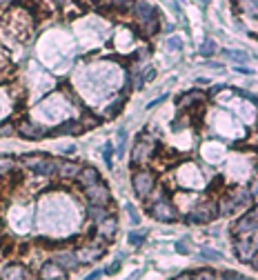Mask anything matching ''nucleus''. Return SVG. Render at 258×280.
<instances>
[{
  "label": "nucleus",
  "instance_id": "nucleus-1",
  "mask_svg": "<svg viewBox=\"0 0 258 280\" xmlns=\"http://www.w3.org/2000/svg\"><path fill=\"white\" fill-rule=\"evenodd\" d=\"M131 187H133V191H136V196L149 198L151 191L156 189L154 172H149V169H140V172H136L133 174V178H131Z\"/></svg>",
  "mask_w": 258,
  "mask_h": 280
},
{
  "label": "nucleus",
  "instance_id": "nucleus-2",
  "mask_svg": "<svg viewBox=\"0 0 258 280\" xmlns=\"http://www.w3.org/2000/svg\"><path fill=\"white\" fill-rule=\"evenodd\" d=\"M27 165L33 169L36 176H45V178H51V176H56V172H58V163L51 160L49 156H45V154L27 156Z\"/></svg>",
  "mask_w": 258,
  "mask_h": 280
},
{
  "label": "nucleus",
  "instance_id": "nucleus-3",
  "mask_svg": "<svg viewBox=\"0 0 258 280\" xmlns=\"http://www.w3.org/2000/svg\"><path fill=\"white\" fill-rule=\"evenodd\" d=\"M216 216H218V207H216V202L205 200V202H198V205H196L194 209L189 211L187 220H189V222H194V225H207V222H212Z\"/></svg>",
  "mask_w": 258,
  "mask_h": 280
},
{
  "label": "nucleus",
  "instance_id": "nucleus-4",
  "mask_svg": "<svg viewBox=\"0 0 258 280\" xmlns=\"http://www.w3.org/2000/svg\"><path fill=\"white\" fill-rule=\"evenodd\" d=\"M256 218H258L256 209L247 211L245 216H243V218H238V220L234 222V227H232V234L236 236V238H254V236H256V227H258Z\"/></svg>",
  "mask_w": 258,
  "mask_h": 280
},
{
  "label": "nucleus",
  "instance_id": "nucleus-5",
  "mask_svg": "<svg viewBox=\"0 0 258 280\" xmlns=\"http://www.w3.org/2000/svg\"><path fill=\"white\" fill-rule=\"evenodd\" d=\"M149 213L156 218L158 222H176L178 220V209H176L174 205H171L167 198H160V200H156L154 205L149 207Z\"/></svg>",
  "mask_w": 258,
  "mask_h": 280
},
{
  "label": "nucleus",
  "instance_id": "nucleus-6",
  "mask_svg": "<svg viewBox=\"0 0 258 280\" xmlns=\"http://www.w3.org/2000/svg\"><path fill=\"white\" fill-rule=\"evenodd\" d=\"M234 251L243 263H254L256 265V240L254 238H236L234 240Z\"/></svg>",
  "mask_w": 258,
  "mask_h": 280
},
{
  "label": "nucleus",
  "instance_id": "nucleus-7",
  "mask_svg": "<svg viewBox=\"0 0 258 280\" xmlns=\"http://www.w3.org/2000/svg\"><path fill=\"white\" fill-rule=\"evenodd\" d=\"M154 149H156V140L154 138H140L133 145V151H131V160L133 163H145V160H149L151 158V154H154Z\"/></svg>",
  "mask_w": 258,
  "mask_h": 280
},
{
  "label": "nucleus",
  "instance_id": "nucleus-8",
  "mask_svg": "<svg viewBox=\"0 0 258 280\" xmlns=\"http://www.w3.org/2000/svg\"><path fill=\"white\" fill-rule=\"evenodd\" d=\"M16 131L22 136V138H31V140H40V138H45V136L49 134V131H47L45 127H40L38 122H31V120L20 122Z\"/></svg>",
  "mask_w": 258,
  "mask_h": 280
},
{
  "label": "nucleus",
  "instance_id": "nucleus-9",
  "mask_svg": "<svg viewBox=\"0 0 258 280\" xmlns=\"http://www.w3.org/2000/svg\"><path fill=\"white\" fill-rule=\"evenodd\" d=\"M67 276V272L60 265H56L54 260H49V263H45L40 267V272H38V278L40 280H63Z\"/></svg>",
  "mask_w": 258,
  "mask_h": 280
},
{
  "label": "nucleus",
  "instance_id": "nucleus-10",
  "mask_svg": "<svg viewBox=\"0 0 258 280\" xmlns=\"http://www.w3.org/2000/svg\"><path fill=\"white\" fill-rule=\"evenodd\" d=\"M87 200L92 205H107L109 202V189L105 187L103 183L94 185V187H87Z\"/></svg>",
  "mask_w": 258,
  "mask_h": 280
},
{
  "label": "nucleus",
  "instance_id": "nucleus-11",
  "mask_svg": "<svg viewBox=\"0 0 258 280\" xmlns=\"http://www.w3.org/2000/svg\"><path fill=\"white\" fill-rule=\"evenodd\" d=\"M133 16H136V20L140 22H147V20H151V18H158L156 16V9L151 7L149 2H145V0H136V4H133Z\"/></svg>",
  "mask_w": 258,
  "mask_h": 280
},
{
  "label": "nucleus",
  "instance_id": "nucleus-12",
  "mask_svg": "<svg viewBox=\"0 0 258 280\" xmlns=\"http://www.w3.org/2000/svg\"><path fill=\"white\" fill-rule=\"evenodd\" d=\"M54 263L60 265V267L65 269V272H69V269H76L78 267V256L74 254V251H58V254L54 256Z\"/></svg>",
  "mask_w": 258,
  "mask_h": 280
},
{
  "label": "nucleus",
  "instance_id": "nucleus-13",
  "mask_svg": "<svg viewBox=\"0 0 258 280\" xmlns=\"http://www.w3.org/2000/svg\"><path fill=\"white\" fill-rule=\"evenodd\" d=\"M76 178H78V183L83 185L85 189H87V187H94V185H98V183H100V174H98V169H94V167H85V169H80Z\"/></svg>",
  "mask_w": 258,
  "mask_h": 280
},
{
  "label": "nucleus",
  "instance_id": "nucleus-14",
  "mask_svg": "<svg viewBox=\"0 0 258 280\" xmlns=\"http://www.w3.org/2000/svg\"><path fill=\"white\" fill-rule=\"evenodd\" d=\"M116 229H118L116 216H107V218H105V220L98 225V234L103 236L105 240H112L114 236H116Z\"/></svg>",
  "mask_w": 258,
  "mask_h": 280
},
{
  "label": "nucleus",
  "instance_id": "nucleus-15",
  "mask_svg": "<svg viewBox=\"0 0 258 280\" xmlns=\"http://www.w3.org/2000/svg\"><path fill=\"white\" fill-rule=\"evenodd\" d=\"M205 100V96L198 92V89H192V92H187V93H183V96L178 98V105L180 109H192L196 105H200V102Z\"/></svg>",
  "mask_w": 258,
  "mask_h": 280
},
{
  "label": "nucleus",
  "instance_id": "nucleus-16",
  "mask_svg": "<svg viewBox=\"0 0 258 280\" xmlns=\"http://www.w3.org/2000/svg\"><path fill=\"white\" fill-rule=\"evenodd\" d=\"M0 278L2 280H29V274L20 265H9L7 269H2V276Z\"/></svg>",
  "mask_w": 258,
  "mask_h": 280
},
{
  "label": "nucleus",
  "instance_id": "nucleus-17",
  "mask_svg": "<svg viewBox=\"0 0 258 280\" xmlns=\"http://www.w3.org/2000/svg\"><path fill=\"white\" fill-rule=\"evenodd\" d=\"M80 131H85V125H80L78 120H67L60 127H56L51 134H54V136H63V134H80Z\"/></svg>",
  "mask_w": 258,
  "mask_h": 280
},
{
  "label": "nucleus",
  "instance_id": "nucleus-18",
  "mask_svg": "<svg viewBox=\"0 0 258 280\" xmlns=\"http://www.w3.org/2000/svg\"><path fill=\"white\" fill-rule=\"evenodd\" d=\"M76 256H78V260H83V263H89V260H98L100 256H105V245L98 243V245H94L92 249H85L83 254H76Z\"/></svg>",
  "mask_w": 258,
  "mask_h": 280
},
{
  "label": "nucleus",
  "instance_id": "nucleus-19",
  "mask_svg": "<svg viewBox=\"0 0 258 280\" xmlns=\"http://www.w3.org/2000/svg\"><path fill=\"white\" fill-rule=\"evenodd\" d=\"M80 172V167L76 163H71V160H63V163H58V176L60 178H76Z\"/></svg>",
  "mask_w": 258,
  "mask_h": 280
},
{
  "label": "nucleus",
  "instance_id": "nucleus-20",
  "mask_svg": "<svg viewBox=\"0 0 258 280\" xmlns=\"http://www.w3.org/2000/svg\"><path fill=\"white\" fill-rule=\"evenodd\" d=\"M107 216H109V211L105 205H89V220H92L94 225H100Z\"/></svg>",
  "mask_w": 258,
  "mask_h": 280
},
{
  "label": "nucleus",
  "instance_id": "nucleus-21",
  "mask_svg": "<svg viewBox=\"0 0 258 280\" xmlns=\"http://www.w3.org/2000/svg\"><path fill=\"white\" fill-rule=\"evenodd\" d=\"M236 205H238L236 196H225V198H221V202H218L216 207H218V213H223V216H229V213H234Z\"/></svg>",
  "mask_w": 258,
  "mask_h": 280
},
{
  "label": "nucleus",
  "instance_id": "nucleus-22",
  "mask_svg": "<svg viewBox=\"0 0 258 280\" xmlns=\"http://www.w3.org/2000/svg\"><path fill=\"white\" fill-rule=\"evenodd\" d=\"M140 31H142V36H147V38L156 36V31H158V18H151V20L142 22V25H140Z\"/></svg>",
  "mask_w": 258,
  "mask_h": 280
},
{
  "label": "nucleus",
  "instance_id": "nucleus-23",
  "mask_svg": "<svg viewBox=\"0 0 258 280\" xmlns=\"http://www.w3.org/2000/svg\"><path fill=\"white\" fill-rule=\"evenodd\" d=\"M198 54L203 56V58H209V56H214V54H216V42L207 38V40H205L203 45L198 47Z\"/></svg>",
  "mask_w": 258,
  "mask_h": 280
},
{
  "label": "nucleus",
  "instance_id": "nucleus-24",
  "mask_svg": "<svg viewBox=\"0 0 258 280\" xmlns=\"http://www.w3.org/2000/svg\"><path fill=\"white\" fill-rule=\"evenodd\" d=\"M200 260H212V263H218V260H223V254L221 251H216V249H207L205 247L203 251H200Z\"/></svg>",
  "mask_w": 258,
  "mask_h": 280
},
{
  "label": "nucleus",
  "instance_id": "nucleus-25",
  "mask_svg": "<svg viewBox=\"0 0 258 280\" xmlns=\"http://www.w3.org/2000/svg\"><path fill=\"white\" fill-rule=\"evenodd\" d=\"M223 56L229 60H234V63H247L250 60V56L247 54H243V51H232V49H225L223 51Z\"/></svg>",
  "mask_w": 258,
  "mask_h": 280
},
{
  "label": "nucleus",
  "instance_id": "nucleus-26",
  "mask_svg": "<svg viewBox=\"0 0 258 280\" xmlns=\"http://www.w3.org/2000/svg\"><path fill=\"white\" fill-rule=\"evenodd\" d=\"M127 243L131 247H138L145 243V231H131V234L127 236Z\"/></svg>",
  "mask_w": 258,
  "mask_h": 280
},
{
  "label": "nucleus",
  "instance_id": "nucleus-27",
  "mask_svg": "<svg viewBox=\"0 0 258 280\" xmlns=\"http://www.w3.org/2000/svg\"><path fill=\"white\" fill-rule=\"evenodd\" d=\"M123 102H125V98H118V100H116V102H112V105H109V107H107V111H105V113H107V116H109V118H114V116H118V113H121V111H123Z\"/></svg>",
  "mask_w": 258,
  "mask_h": 280
},
{
  "label": "nucleus",
  "instance_id": "nucleus-28",
  "mask_svg": "<svg viewBox=\"0 0 258 280\" xmlns=\"http://www.w3.org/2000/svg\"><path fill=\"white\" fill-rule=\"evenodd\" d=\"M103 158H105V165L112 169V165H114V147H112V142H107V145L103 147Z\"/></svg>",
  "mask_w": 258,
  "mask_h": 280
},
{
  "label": "nucleus",
  "instance_id": "nucleus-29",
  "mask_svg": "<svg viewBox=\"0 0 258 280\" xmlns=\"http://www.w3.org/2000/svg\"><path fill=\"white\" fill-rule=\"evenodd\" d=\"M192 280H216V274L209 269H200L198 274H192Z\"/></svg>",
  "mask_w": 258,
  "mask_h": 280
},
{
  "label": "nucleus",
  "instance_id": "nucleus-30",
  "mask_svg": "<svg viewBox=\"0 0 258 280\" xmlns=\"http://www.w3.org/2000/svg\"><path fill=\"white\" fill-rule=\"evenodd\" d=\"M125 138H127V131L118 129V156L125 154Z\"/></svg>",
  "mask_w": 258,
  "mask_h": 280
},
{
  "label": "nucleus",
  "instance_id": "nucleus-31",
  "mask_svg": "<svg viewBox=\"0 0 258 280\" xmlns=\"http://www.w3.org/2000/svg\"><path fill=\"white\" fill-rule=\"evenodd\" d=\"M167 47H169V49H174V51H180L183 49V40H180V38H169V40H167Z\"/></svg>",
  "mask_w": 258,
  "mask_h": 280
},
{
  "label": "nucleus",
  "instance_id": "nucleus-32",
  "mask_svg": "<svg viewBox=\"0 0 258 280\" xmlns=\"http://www.w3.org/2000/svg\"><path fill=\"white\" fill-rule=\"evenodd\" d=\"M127 211H129V218H131V222H133V225H138V222H140V216H138L136 207H133L131 202H127Z\"/></svg>",
  "mask_w": 258,
  "mask_h": 280
},
{
  "label": "nucleus",
  "instance_id": "nucleus-33",
  "mask_svg": "<svg viewBox=\"0 0 258 280\" xmlns=\"http://www.w3.org/2000/svg\"><path fill=\"white\" fill-rule=\"evenodd\" d=\"M13 131H16L13 122H4V125H0V136H11Z\"/></svg>",
  "mask_w": 258,
  "mask_h": 280
},
{
  "label": "nucleus",
  "instance_id": "nucleus-34",
  "mask_svg": "<svg viewBox=\"0 0 258 280\" xmlns=\"http://www.w3.org/2000/svg\"><path fill=\"white\" fill-rule=\"evenodd\" d=\"M243 4H245V11L252 13V16H256V0H241Z\"/></svg>",
  "mask_w": 258,
  "mask_h": 280
},
{
  "label": "nucleus",
  "instance_id": "nucleus-35",
  "mask_svg": "<svg viewBox=\"0 0 258 280\" xmlns=\"http://www.w3.org/2000/svg\"><path fill=\"white\" fill-rule=\"evenodd\" d=\"M187 245H189L187 238L178 240V243H176V251H178V254H189V247H187Z\"/></svg>",
  "mask_w": 258,
  "mask_h": 280
},
{
  "label": "nucleus",
  "instance_id": "nucleus-36",
  "mask_svg": "<svg viewBox=\"0 0 258 280\" xmlns=\"http://www.w3.org/2000/svg\"><path fill=\"white\" fill-rule=\"evenodd\" d=\"M118 272H121V260H116V263H114L112 267H107V269H105L103 274H107V276H114V274H118Z\"/></svg>",
  "mask_w": 258,
  "mask_h": 280
},
{
  "label": "nucleus",
  "instance_id": "nucleus-37",
  "mask_svg": "<svg viewBox=\"0 0 258 280\" xmlns=\"http://www.w3.org/2000/svg\"><path fill=\"white\" fill-rule=\"evenodd\" d=\"M223 280H243L238 272H223Z\"/></svg>",
  "mask_w": 258,
  "mask_h": 280
},
{
  "label": "nucleus",
  "instance_id": "nucleus-38",
  "mask_svg": "<svg viewBox=\"0 0 258 280\" xmlns=\"http://www.w3.org/2000/svg\"><path fill=\"white\" fill-rule=\"evenodd\" d=\"M154 78H156V71L151 67H147V71H142V80H145V83H149V80H154Z\"/></svg>",
  "mask_w": 258,
  "mask_h": 280
},
{
  "label": "nucleus",
  "instance_id": "nucleus-39",
  "mask_svg": "<svg viewBox=\"0 0 258 280\" xmlns=\"http://www.w3.org/2000/svg\"><path fill=\"white\" fill-rule=\"evenodd\" d=\"M167 100V93H162L160 98H156V100H151L149 105H147V109H154V107H158V105H162V102Z\"/></svg>",
  "mask_w": 258,
  "mask_h": 280
},
{
  "label": "nucleus",
  "instance_id": "nucleus-40",
  "mask_svg": "<svg viewBox=\"0 0 258 280\" xmlns=\"http://www.w3.org/2000/svg\"><path fill=\"white\" fill-rule=\"evenodd\" d=\"M7 169H11V163L9 160H0V176H2Z\"/></svg>",
  "mask_w": 258,
  "mask_h": 280
},
{
  "label": "nucleus",
  "instance_id": "nucleus-41",
  "mask_svg": "<svg viewBox=\"0 0 258 280\" xmlns=\"http://www.w3.org/2000/svg\"><path fill=\"white\" fill-rule=\"evenodd\" d=\"M112 4H118V7H127V4H131L133 0H109Z\"/></svg>",
  "mask_w": 258,
  "mask_h": 280
},
{
  "label": "nucleus",
  "instance_id": "nucleus-42",
  "mask_svg": "<svg viewBox=\"0 0 258 280\" xmlns=\"http://www.w3.org/2000/svg\"><path fill=\"white\" fill-rule=\"evenodd\" d=\"M236 71H238V74H247V76H250V74H254V71H252L250 67H245V65H241V67H236Z\"/></svg>",
  "mask_w": 258,
  "mask_h": 280
},
{
  "label": "nucleus",
  "instance_id": "nucleus-43",
  "mask_svg": "<svg viewBox=\"0 0 258 280\" xmlns=\"http://www.w3.org/2000/svg\"><path fill=\"white\" fill-rule=\"evenodd\" d=\"M100 276H103V272H92V274H89V276L85 278V280H98Z\"/></svg>",
  "mask_w": 258,
  "mask_h": 280
},
{
  "label": "nucleus",
  "instance_id": "nucleus-44",
  "mask_svg": "<svg viewBox=\"0 0 258 280\" xmlns=\"http://www.w3.org/2000/svg\"><path fill=\"white\" fill-rule=\"evenodd\" d=\"M174 280H192V274H180V276H176Z\"/></svg>",
  "mask_w": 258,
  "mask_h": 280
},
{
  "label": "nucleus",
  "instance_id": "nucleus-45",
  "mask_svg": "<svg viewBox=\"0 0 258 280\" xmlns=\"http://www.w3.org/2000/svg\"><path fill=\"white\" fill-rule=\"evenodd\" d=\"M223 87H225V85H216V87H212V93H218Z\"/></svg>",
  "mask_w": 258,
  "mask_h": 280
},
{
  "label": "nucleus",
  "instance_id": "nucleus-46",
  "mask_svg": "<svg viewBox=\"0 0 258 280\" xmlns=\"http://www.w3.org/2000/svg\"><path fill=\"white\" fill-rule=\"evenodd\" d=\"M207 83H209L207 78H198V80H196V85H207Z\"/></svg>",
  "mask_w": 258,
  "mask_h": 280
},
{
  "label": "nucleus",
  "instance_id": "nucleus-47",
  "mask_svg": "<svg viewBox=\"0 0 258 280\" xmlns=\"http://www.w3.org/2000/svg\"><path fill=\"white\" fill-rule=\"evenodd\" d=\"M9 2H11V0H0V7H7Z\"/></svg>",
  "mask_w": 258,
  "mask_h": 280
}]
</instances>
